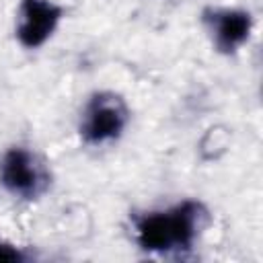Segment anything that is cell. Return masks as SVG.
I'll list each match as a JSON object with an SVG mask.
<instances>
[{"label": "cell", "instance_id": "3", "mask_svg": "<svg viewBox=\"0 0 263 263\" xmlns=\"http://www.w3.org/2000/svg\"><path fill=\"white\" fill-rule=\"evenodd\" d=\"M0 185L8 195L33 201L47 191L49 173L31 148L10 146L0 156Z\"/></svg>", "mask_w": 263, "mask_h": 263}, {"label": "cell", "instance_id": "1", "mask_svg": "<svg viewBox=\"0 0 263 263\" xmlns=\"http://www.w3.org/2000/svg\"><path fill=\"white\" fill-rule=\"evenodd\" d=\"M208 210L197 199H183L164 210H150L134 220V236L146 253H181L189 251L203 224Z\"/></svg>", "mask_w": 263, "mask_h": 263}, {"label": "cell", "instance_id": "4", "mask_svg": "<svg viewBox=\"0 0 263 263\" xmlns=\"http://www.w3.org/2000/svg\"><path fill=\"white\" fill-rule=\"evenodd\" d=\"M64 18V6L55 0H21L16 8L14 37L21 47L37 49L45 45Z\"/></svg>", "mask_w": 263, "mask_h": 263}, {"label": "cell", "instance_id": "5", "mask_svg": "<svg viewBox=\"0 0 263 263\" xmlns=\"http://www.w3.org/2000/svg\"><path fill=\"white\" fill-rule=\"evenodd\" d=\"M203 27L218 53H236L253 33V14L245 8H205L201 12Z\"/></svg>", "mask_w": 263, "mask_h": 263}, {"label": "cell", "instance_id": "2", "mask_svg": "<svg viewBox=\"0 0 263 263\" xmlns=\"http://www.w3.org/2000/svg\"><path fill=\"white\" fill-rule=\"evenodd\" d=\"M129 123V107L125 99L113 90H97L92 92L78 121L80 140L86 146H105L117 142Z\"/></svg>", "mask_w": 263, "mask_h": 263}, {"label": "cell", "instance_id": "6", "mask_svg": "<svg viewBox=\"0 0 263 263\" xmlns=\"http://www.w3.org/2000/svg\"><path fill=\"white\" fill-rule=\"evenodd\" d=\"M21 259H25V255L16 247L0 242V261H21Z\"/></svg>", "mask_w": 263, "mask_h": 263}]
</instances>
